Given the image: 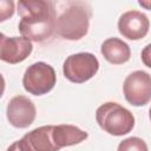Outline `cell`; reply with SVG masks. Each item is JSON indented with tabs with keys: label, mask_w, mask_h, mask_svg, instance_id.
<instances>
[{
	"label": "cell",
	"mask_w": 151,
	"mask_h": 151,
	"mask_svg": "<svg viewBox=\"0 0 151 151\" xmlns=\"http://www.w3.org/2000/svg\"><path fill=\"white\" fill-rule=\"evenodd\" d=\"M99 70L97 57L88 52H80L68 55L63 65V72L67 80L83 84L90 80Z\"/></svg>",
	"instance_id": "5b68a950"
},
{
	"label": "cell",
	"mask_w": 151,
	"mask_h": 151,
	"mask_svg": "<svg viewBox=\"0 0 151 151\" xmlns=\"http://www.w3.org/2000/svg\"><path fill=\"white\" fill-rule=\"evenodd\" d=\"M54 125H44L26 133L21 139L14 142L7 151H59L55 143Z\"/></svg>",
	"instance_id": "8992f818"
},
{
	"label": "cell",
	"mask_w": 151,
	"mask_h": 151,
	"mask_svg": "<svg viewBox=\"0 0 151 151\" xmlns=\"http://www.w3.org/2000/svg\"><path fill=\"white\" fill-rule=\"evenodd\" d=\"M55 83L57 76L54 68L44 61H38L28 66L22 77L24 88L33 96L48 93Z\"/></svg>",
	"instance_id": "277c9868"
},
{
	"label": "cell",
	"mask_w": 151,
	"mask_h": 151,
	"mask_svg": "<svg viewBox=\"0 0 151 151\" xmlns=\"http://www.w3.org/2000/svg\"><path fill=\"white\" fill-rule=\"evenodd\" d=\"M117 151H149L146 143L139 137H129L122 140Z\"/></svg>",
	"instance_id": "4fadbf2b"
},
{
	"label": "cell",
	"mask_w": 151,
	"mask_h": 151,
	"mask_svg": "<svg viewBox=\"0 0 151 151\" xmlns=\"http://www.w3.org/2000/svg\"><path fill=\"white\" fill-rule=\"evenodd\" d=\"M123 92L131 105H146L151 100V76L142 70L130 73L124 80Z\"/></svg>",
	"instance_id": "52a82bcc"
},
{
	"label": "cell",
	"mask_w": 151,
	"mask_h": 151,
	"mask_svg": "<svg viewBox=\"0 0 151 151\" xmlns=\"http://www.w3.org/2000/svg\"><path fill=\"white\" fill-rule=\"evenodd\" d=\"M91 7L84 1H71L68 6L57 17L55 32L66 40H79L88 32Z\"/></svg>",
	"instance_id": "7a4b0ae2"
},
{
	"label": "cell",
	"mask_w": 151,
	"mask_h": 151,
	"mask_svg": "<svg viewBox=\"0 0 151 151\" xmlns=\"http://www.w3.org/2000/svg\"><path fill=\"white\" fill-rule=\"evenodd\" d=\"M96 120L100 129L117 137L127 134L134 126V117L131 111L114 101L101 104L96 111Z\"/></svg>",
	"instance_id": "3957f363"
},
{
	"label": "cell",
	"mask_w": 151,
	"mask_h": 151,
	"mask_svg": "<svg viewBox=\"0 0 151 151\" xmlns=\"http://www.w3.org/2000/svg\"><path fill=\"white\" fill-rule=\"evenodd\" d=\"M33 50L31 40L24 37H6L0 34V58L8 64L24 61Z\"/></svg>",
	"instance_id": "9c48e42d"
},
{
	"label": "cell",
	"mask_w": 151,
	"mask_h": 151,
	"mask_svg": "<svg viewBox=\"0 0 151 151\" xmlns=\"http://www.w3.org/2000/svg\"><path fill=\"white\" fill-rule=\"evenodd\" d=\"M149 117H150V120H151V107H150V111H149Z\"/></svg>",
	"instance_id": "e0dca14e"
},
{
	"label": "cell",
	"mask_w": 151,
	"mask_h": 151,
	"mask_svg": "<svg viewBox=\"0 0 151 151\" xmlns=\"http://www.w3.org/2000/svg\"><path fill=\"white\" fill-rule=\"evenodd\" d=\"M53 132H54L55 143L59 146V149L79 144L88 137V133L86 131L70 124L54 125Z\"/></svg>",
	"instance_id": "7c38bea8"
},
{
	"label": "cell",
	"mask_w": 151,
	"mask_h": 151,
	"mask_svg": "<svg viewBox=\"0 0 151 151\" xmlns=\"http://www.w3.org/2000/svg\"><path fill=\"white\" fill-rule=\"evenodd\" d=\"M138 4H139V6L144 7L145 9H150L151 11V0H139Z\"/></svg>",
	"instance_id": "2e32d148"
},
{
	"label": "cell",
	"mask_w": 151,
	"mask_h": 151,
	"mask_svg": "<svg viewBox=\"0 0 151 151\" xmlns=\"http://www.w3.org/2000/svg\"><path fill=\"white\" fill-rule=\"evenodd\" d=\"M150 27L149 18L139 11H127L123 13L118 20L119 33L129 40L143 39Z\"/></svg>",
	"instance_id": "30bf717a"
},
{
	"label": "cell",
	"mask_w": 151,
	"mask_h": 151,
	"mask_svg": "<svg viewBox=\"0 0 151 151\" xmlns=\"http://www.w3.org/2000/svg\"><path fill=\"white\" fill-rule=\"evenodd\" d=\"M6 116L12 126L18 129H25L34 122L37 116V109L31 99L19 94L13 97L8 101Z\"/></svg>",
	"instance_id": "ba28073f"
},
{
	"label": "cell",
	"mask_w": 151,
	"mask_h": 151,
	"mask_svg": "<svg viewBox=\"0 0 151 151\" xmlns=\"http://www.w3.org/2000/svg\"><path fill=\"white\" fill-rule=\"evenodd\" d=\"M140 55H142V61L144 63V65L151 68V44L146 45L143 48Z\"/></svg>",
	"instance_id": "9a60e30c"
},
{
	"label": "cell",
	"mask_w": 151,
	"mask_h": 151,
	"mask_svg": "<svg viewBox=\"0 0 151 151\" xmlns=\"http://www.w3.org/2000/svg\"><path fill=\"white\" fill-rule=\"evenodd\" d=\"M20 21L18 25L21 35L35 42L51 38L55 31V8L52 1L20 0L18 2Z\"/></svg>",
	"instance_id": "6da1fadb"
},
{
	"label": "cell",
	"mask_w": 151,
	"mask_h": 151,
	"mask_svg": "<svg viewBox=\"0 0 151 151\" xmlns=\"http://www.w3.org/2000/svg\"><path fill=\"white\" fill-rule=\"evenodd\" d=\"M103 57L113 65H122L130 60L131 50L130 46L119 38H109L106 39L100 47Z\"/></svg>",
	"instance_id": "8fae6325"
},
{
	"label": "cell",
	"mask_w": 151,
	"mask_h": 151,
	"mask_svg": "<svg viewBox=\"0 0 151 151\" xmlns=\"http://www.w3.org/2000/svg\"><path fill=\"white\" fill-rule=\"evenodd\" d=\"M0 21H5L6 19L11 18L14 13V2L13 1H0Z\"/></svg>",
	"instance_id": "5bb4252c"
}]
</instances>
